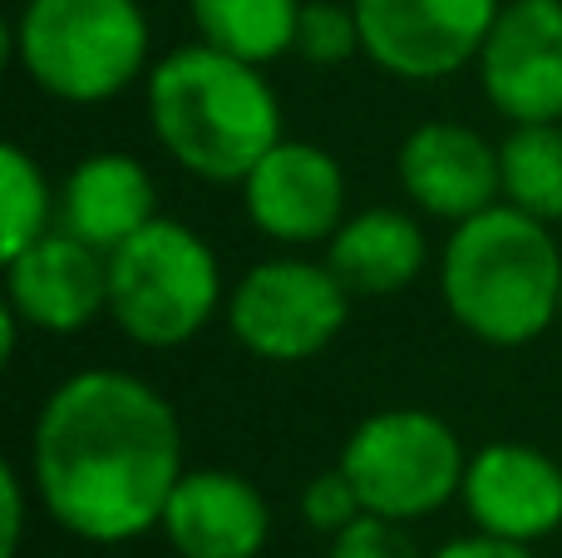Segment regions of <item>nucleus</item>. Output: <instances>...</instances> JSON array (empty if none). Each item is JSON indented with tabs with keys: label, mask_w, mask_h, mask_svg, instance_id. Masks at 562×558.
Returning <instances> with one entry per match:
<instances>
[{
	"label": "nucleus",
	"mask_w": 562,
	"mask_h": 558,
	"mask_svg": "<svg viewBox=\"0 0 562 558\" xmlns=\"http://www.w3.org/2000/svg\"><path fill=\"white\" fill-rule=\"evenodd\" d=\"M183 480V425L164 391L128 371H75L30 431V484L45 514L85 544H128L164 524Z\"/></svg>",
	"instance_id": "1"
},
{
	"label": "nucleus",
	"mask_w": 562,
	"mask_h": 558,
	"mask_svg": "<svg viewBox=\"0 0 562 558\" xmlns=\"http://www.w3.org/2000/svg\"><path fill=\"white\" fill-rule=\"evenodd\" d=\"M148 124L178 168L203 183H243L257 158L281 144V104L262 65L217 45H178L144 79Z\"/></svg>",
	"instance_id": "2"
},
{
	"label": "nucleus",
	"mask_w": 562,
	"mask_h": 558,
	"mask_svg": "<svg viewBox=\"0 0 562 558\" xmlns=\"http://www.w3.org/2000/svg\"><path fill=\"white\" fill-rule=\"evenodd\" d=\"M439 292L474 342L504 351L528 346L558 322L562 253L548 223L514 203H494L454 223L439 253Z\"/></svg>",
	"instance_id": "3"
},
{
	"label": "nucleus",
	"mask_w": 562,
	"mask_h": 558,
	"mask_svg": "<svg viewBox=\"0 0 562 558\" xmlns=\"http://www.w3.org/2000/svg\"><path fill=\"white\" fill-rule=\"evenodd\" d=\"M148 15L138 0H25L15 65L59 104H104L148 75Z\"/></svg>",
	"instance_id": "4"
},
{
	"label": "nucleus",
	"mask_w": 562,
	"mask_h": 558,
	"mask_svg": "<svg viewBox=\"0 0 562 558\" xmlns=\"http://www.w3.org/2000/svg\"><path fill=\"white\" fill-rule=\"evenodd\" d=\"M223 306V263L203 233L158 213L109 253V316L134 346H188Z\"/></svg>",
	"instance_id": "5"
},
{
	"label": "nucleus",
	"mask_w": 562,
	"mask_h": 558,
	"mask_svg": "<svg viewBox=\"0 0 562 558\" xmlns=\"http://www.w3.org/2000/svg\"><path fill=\"white\" fill-rule=\"evenodd\" d=\"M336 465L350 475L366 514L409 524L454 500L464 484L469 455L454 425L439 421L435 411L395 405V411L366 415L346 435Z\"/></svg>",
	"instance_id": "6"
},
{
	"label": "nucleus",
	"mask_w": 562,
	"mask_h": 558,
	"mask_svg": "<svg viewBox=\"0 0 562 558\" xmlns=\"http://www.w3.org/2000/svg\"><path fill=\"white\" fill-rule=\"evenodd\" d=\"M350 316V287L330 263L306 257H267L247 267L227 297V332L257 361L296 366L321 356Z\"/></svg>",
	"instance_id": "7"
},
{
	"label": "nucleus",
	"mask_w": 562,
	"mask_h": 558,
	"mask_svg": "<svg viewBox=\"0 0 562 558\" xmlns=\"http://www.w3.org/2000/svg\"><path fill=\"white\" fill-rule=\"evenodd\" d=\"M360 20V55L385 75L429 85L479 65L504 0H350Z\"/></svg>",
	"instance_id": "8"
},
{
	"label": "nucleus",
	"mask_w": 562,
	"mask_h": 558,
	"mask_svg": "<svg viewBox=\"0 0 562 558\" xmlns=\"http://www.w3.org/2000/svg\"><path fill=\"white\" fill-rule=\"evenodd\" d=\"M479 85L508 124H562V0H504Z\"/></svg>",
	"instance_id": "9"
},
{
	"label": "nucleus",
	"mask_w": 562,
	"mask_h": 558,
	"mask_svg": "<svg viewBox=\"0 0 562 558\" xmlns=\"http://www.w3.org/2000/svg\"><path fill=\"white\" fill-rule=\"evenodd\" d=\"M5 306L35 332H85L109 316V253L65 227H49L45 237L5 257Z\"/></svg>",
	"instance_id": "10"
},
{
	"label": "nucleus",
	"mask_w": 562,
	"mask_h": 558,
	"mask_svg": "<svg viewBox=\"0 0 562 558\" xmlns=\"http://www.w3.org/2000/svg\"><path fill=\"white\" fill-rule=\"evenodd\" d=\"M243 203L252 227L272 243H330L346 223V174L326 148L281 138L243 178Z\"/></svg>",
	"instance_id": "11"
},
{
	"label": "nucleus",
	"mask_w": 562,
	"mask_h": 558,
	"mask_svg": "<svg viewBox=\"0 0 562 558\" xmlns=\"http://www.w3.org/2000/svg\"><path fill=\"white\" fill-rule=\"evenodd\" d=\"M395 174L409 203L449 227L504 203L498 148L459 119H429V124L409 129L405 144H400Z\"/></svg>",
	"instance_id": "12"
},
{
	"label": "nucleus",
	"mask_w": 562,
	"mask_h": 558,
	"mask_svg": "<svg viewBox=\"0 0 562 558\" xmlns=\"http://www.w3.org/2000/svg\"><path fill=\"white\" fill-rule=\"evenodd\" d=\"M459 500L479 534L538 544L562 529V465L538 445L488 440L469 455Z\"/></svg>",
	"instance_id": "13"
},
{
	"label": "nucleus",
	"mask_w": 562,
	"mask_h": 558,
	"mask_svg": "<svg viewBox=\"0 0 562 558\" xmlns=\"http://www.w3.org/2000/svg\"><path fill=\"white\" fill-rule=\"evenodd\" d=\"M158 529L178 558H257L272 539V510L247 475L183 470Z\"/></svg>",
	"instance_id": "14"
},
{
	"label": "nucleus",
	"mask_w": 562,
	"mask_h": 558,
	"mask_svg": "<svg viewBox=\"0 0 562 558\" xmlns=\"http://www.w3.org/2000/svg\"><path fill=\"white\" fill-rule=\"evenodd\" d=\"M154 217H158V183L134 154H119V148L89 154L59 183L55 227L85 237L99 253H114L119 243H128Z\"/></svg>",
	"instance_id": "15"
},
{
	"label": "nucleus",
	"mask_w": 562,
	"mask_h": 558,
	"mask_svg": "<svg viewBox=\"0 0 562 558\" xmlns=\"http://www.w3.org/2000/svg\"><path fill=\"white\" fill-rule=\"evenodd\" d=\"M326 263L350 297H395L429 267V237L400 208H360L326 243Z\"/></svg>",
	"instance_id": "16"
},
{
	"label": "nucleus",
	"mask_w": 562,
	"mask_h": 558,
	"mask_svg": "<svg viewBox=\"0 0 562 558\" xmlns=\"http://www.w3.org/2000/svg\"><path fill=\"white\" fill-rule=\"evenodd\" d=\"M306 0H188L198 35L247 65H272L296 49V20Z\"/></svg>",
	"instance_id": "17"
},
{
	"label": "nucleus",
	"mask_w": 562,
	"mask_h": 558,
	"mask_svg": "<svg viewBox=\"0 0 562 558\" xmlns=\"http://www.w3.org/2000/svg\"><path fill=\"white\" fill-rule=\"evenodd\" d=\"M504 203L538 223H562V124H514L498 144Z\"/></svg>",
	"instance_id": "18"
},
{
	"label": "nucleus",
	"mask_w": 562,
	"mask_h": 558,
	"mask_svg": "<svg viewBox=\"0 0 562 558\" xmlns=\"http://www.w3.org/2000/svg\"><path fill=\"white\" fill-rule=\"evenodd\" d=\"M59 217V193L45 168L20 144L0 148V257H15L35 237H45Z\"/></svg>",
	"instance_id": "19"
},
{
	"label": "nucleus",
	"mask_w": 562,
	"mask_h": 558,
	"mask_svg": "<svg viewBox=\"0 0 562 558\" xmlns=\"http://www.w3.org/2000/svg\"><path fill=\"white\" fill-rule=\"evenodd\" d=\"M360 49V20L356 5L340 0H306L296 20V49L291 55L306 65H346Z\"/></svg>",
	"instance_id": "20"
},
{
	"label": "nucleus",
	"mask_w": 562,
	"mask_h": 558,
	"mask_svg": "<svg viewBox=\"0 0 562 558\" xmlns=\"http://www.w3.org/2000/svg\"><path fill=\"white\" fill-rule=\"evenodd\" d=\"M360 514H366V504H360L356 484H350V475L340 465L316 475V480H306V490H301V520H306V529L326 534V539H336Z\"/></svg>",
	"instance_id": "21"
},
{
	"label": "nucleus",
	"mask_w": 562,
	"mask_h": 558,
	"mask_svg": "<svg viewBox=\"0 0 562 558\" xmlns=\"http://www.w3.org/2000/svg\"><path fill=\"white\" fill-rule=\"evenodd\" d=\"M326 558H419V549L409 544V534L395 520H380V514H360L356 524L330 539Z\"/></svg>",
	"instance_id": "22"
},
{
	"label": "nucleus",
	"mask_w": 562,
	"mask_h": 558,
	"mask_svg": "<svg viewBox=\"0 0 562 558\" xmlns=\"http://www.w3.org/2000/svg\"><path fill=\"white\" fill-rule=\"evenodd\" d=\"M25 539V480L0 465V558H15Z\"/></svg>",
	"instance_id": "23"
},
{
	"label": "nucleus",
	"mask_w": 562,
	"mask_h": 558,
	"mask_svg": "<svg viewBox=\"0 0 562 558\" xmlns=\"http://www.w3.org/2000/svg\"><path fill=\"white\" fill-rule=\"evenodd\" d=\"M429 558H538L533 544H514L498 534H469V539H449L445 549H435Z\"/></svg>",
	"instance_id": "24"
},
{
	"label": "nucleus",
	"mask_w": 562,
	"mask_h": 558,
	"mask_svg": "<svg viewBox=\"0 0 562 558\" xmlns=\"http://www.w3.org/2000/svg\"><path fill=\"white\" fill-rule=\"evenodd\" d=\"M558 322H562V302H558Z\"/></svg>",
	"instance_id": "25"
}]
</instances>
